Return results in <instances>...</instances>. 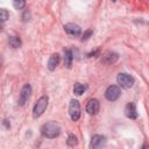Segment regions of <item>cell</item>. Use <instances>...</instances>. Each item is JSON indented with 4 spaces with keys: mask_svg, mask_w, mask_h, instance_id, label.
Returning <instances> with one entry per match:
<instances>
[{
    "mask_svg": "<svg viewBox=\"0 0 149 149\" xmlns=\"http://www.w3.org/2000/svg\"><path fill=\"white\" fill-rule=\"evenodd\" d=\"M41 134L47 139H56L61 134V126L56 121H48L41 127Z\"/></svg>",
    "mask_w": 149,
    "mask_h": 149,
    "instance_id": "1",
    "label": "cell"
},
{
    "mask_svg": "<svg viewBox=\"0 0 149 149\" xmlns=\"http://www.w3.org/2000/svg\"><path fill=\"white\" fill-rule=\"evenodd\" d=\"M48 101H49V98L47 95H42L37 100V102L35 104V106L33 108V118L37 119V118H40L44 113V111L48 107Z\"/></svg>",
    "mask_w": 149,
    "mask_h": 149,
    "instance_id": "2",
    "label": "cell"
},
{
    "mask_svg": "<svg viewBox=\"0 0 149 149\" xmlns=\"http://www.w3.org/2000/svg\"><path fill=\"white\" fill-rule=\"evenodd\" d=\"M116 81H118V84H119L121 87H123V88H130V87L135 84V79H134L130 74H128V73H126V72L119 73L118 77H116Z\"/></svg>",
    "mask_w": 149,
    "mask_h": 149,
    "instance_id": "3",
    "label": "cell"
},
{
    "mask_svg": "<svg viewBox=\"0 0 149 149\" xmlns=\"http://www.w3.org/2000/svg\"><path fill=\"white\" fill-rule=\"evenodd\" d=\"M69 114L72 121H77L80 118V105L79 101L76 99H72L69 105Z\"/></svg>",
    "mask_w": 149,
    "mask_h": 149,
    "instance_id": "4",
    "label": "cell"
},
{
    "mask_svg": "<svg viewBox=\"0 0 149 149\" xmlns=\"http://www.w3.org/2000/svg\"><path fill=\"white\" fill-rule=\"evenodd\" d=\"M121 94L120 88L116 85H109L105 91V98L108 101H115Z\"/></svg>",
    "mask_w": 149,
    "mask_h": 149,
    "instance_id": "5",
    "label": "cell"
},
{
    "mask_svg": "<svg viewBox=\"0 0 149 149\" xmlns=\"http://www.w3.org/2000/svg\"><path fill=\"white\" fill-rule=\"evenodd\" d=\"M30 94H31V86H30V84L27 83L21 88V92H20V95H19V105L23 106L29 100Z\"/></svg>",
    "mask_w": 149,
    "mask_h": 149,
    "instance_id": "6",
    "label": "cell"
},
{
    "mask_svg": "<svg viewBox=\"0 0 149 149\" xmlns=\"http://www.w3.org/2000/svg\"><path fill=\"white\" fill-rule=\"evenodd\" d=\"M100 109V104H99V100L95 99V98H92L87 101L86 104V112L88 114H97Z\"/></svg>",
    "mask_w": 149,
    "mask_h": 149,
    "instance_id": "7",
    "label": "cell"
},
{
    "mask_svg": "<svg viewBox=\"0 0 149 149\" xmlns=\"http://www.w3.org/2000/svg\"><path fill=\"white\" fill-rule=\"evenodd\" d=\"M63 28L69 35L74 36V37H77V36H79L81 34V28L76 23H66V24H64Z\"/></svg>",
    "mask_w": 149,
    "mask_h": 149,
    "instance_id": "8",
    "label": "cell"
},
{
    "mask_svg": "<svg viewBox=\"0 0 149 149\" xmlns=\"http://www.w3.org/2000/svg\"><path fill=\"white\" fill-rule=\"evenodd\" d=\"M125 115L128 118V119H136L139 116V113H137V109H136V106L134 102H128L125 107Z\"/></svg>",
    "mask_w": 149,
    "mask_h": 149,
    "instance_id": "9",
    "label": "cell"
},
{
    "mask_svg": "<svg viewBox=\"0 0 149 149\" xmlns=\"http://www.w3.org/2000/svg\"><path fill=\"white\" fill-rule=\"evenodd\" d=\"M91 148H102L106 146V137L102 136V135H93L92 139H91Z\"/></svg>",
    "mask_w": 149,
    "mask_h": 149,
    "instance_id": "10",
    "label": "cell"
},
{
    "mask_svg": "<svg viewBox=\"0 0 149 149\" xmlns=\"http://www.w3.org/2000/svg\"><path fill=\"white\" fill-rule=\"evenodd\" d=\"M119 59V55L116 52H113V51H107L102 55V58H101V62L105 63V64H114L116 61Z\"/></svg>",
    "mask_w": 149,
    "mask_h": 149,
    "instance_id": "11",
    "label": "cell"
},
{
    "mask_svg": "<svg viewBox=\"0 0 149 149\" xmlns=\"http://www.w3.org/2000/svg\"><path fill=\"white\" fill-rule=\"evenodd\" d=\"M59 64V55L58 54H52L51 56H50V58H49V61H48V69L50 70V71H54L56 68H57V65Z\"/></svg>",
    "mask_w": 149,
    "mask_h": 149,
    "instance_id": "12",
    "label": "cell"
},
{
    "mask_svg": "<svg viewBox=\"0 0 149 149\" xmlns=\"http://www.w3.org/2000/svg\"><path fill=\"white\" fill-rule=\"evenodd\" d=\"M72 62H73V54L71 49H66L64 50V63L68 68L72 66Z\"/></svg>",
    "mask_w": 149,
    "mask_h": 149,
    "instance_id": "13",
    "label": "cell"
},
{
    "mask_svg": "<svg viewBox=\"0 0 149 149\" xmlns=\"http://www.w3.org/2000/svg\"><path fill=\"white\" fill-rule=\"evenodd\" d=\"M86 85H84V84H81V83H76L74 84V86H73V93L76 94V95H81L85 91H86Z\"/></svg>",
    "mask_w": 149,
    "mask_h": 149,
    "instance_id": "14",
    "label": "cell"
},
{
    "mask_svg": "<svg viewBox=\"0 0 149 149\" xmlns=\"http://www.w3.org/2000/svg\"><path fill=\"white\" fill-rule=\"evenodd\" d=\"M8 43H9V45H10L12 48H14V49L21 47V40H20L19 36H9Z\"/></svg>",
    "mask_w": 149,
    "mask_h": 149,
    "instance_id": "15",
    "label": "cell"
},
{
    "mask_svg": "<svg viewBox=\"0 0 149 149\" xmlns=\"http://www.w3.org/2000/svg\"><path fill=\"white\" fill-rule=\"evenodd\" d=\"M66 143H68V146H70V147H74V146H77L78 141H77V137H76V135H73V134H70V135L68 136Z\"/></svg>",
    "mask_w": 149,
    "mask_h": 149,
    "instance_id": "16",
    "label": "cell"
},
{
    "mask_svg": "<svg viewBox=\"0 0 149 149\" xmlns=\"http://www.w3.org/2000/svg\"><path fill=\"white\" fill-rule=\"evenodd\" d=\"M15 9H22L26 6V0H12Z\"/></svg>",
    "mask_w": 149,
    "mask_h": 149,
    "instance_id": "17",
    "label": "cell"
},
{
    "mask_svg": "<svg viewBox=\"0 0 149 149\" xmlns=\"http://www.w3.org/2000/svg\"><path fill=\"white\" fill-rule=\"evenodd\" d=\"M8 17H9V13H8L5 8H2V9L0 10V19H1V21H2V22H5Z\"/></svg>",
    "mask_w": 149,
    "mask_h": 149,
    "instance_id": "18",
    "label": "cell"
},
{
    "mask_svg": "<svg viewBox=\"0 0 149 149\" xmlns=\"http://www.w3.org/2000/svg\"><path fill=\"white\" fill-rule=\"evenodd\" d=\"M93 34V30L92 29H87L85 33H84V35H83V38H81V41H86L91 35Z\"/></svg>",
    "mask_w": 149,
    "mask_h": 149,
    "instance_id": "19",
    "label": "cell"
},
{
    "mask_svg": "<svg viewBox=\"0 0 149 149\" xmlns=\"http://www.w3.org/2000/svg\"><path fill=\"white\" fill-rule=\"evenodd\" d=\"M29 17H30V14H29V12H28V10H26V12L23 13V15H22L23 21H28V20H29Z\"/></svg>",
    "mask_w": 149,
    "mask_h": 149,
    "instance_id": "20",
    "label": "cell"
},
{
    "mask_svg": "<svg viewBox=\"0 0 149 149\" xmlns=\"http://www.w3.org/2000/svg\"><path fill=\"white\" fill-rule=\"evenodd\" d=\"M3 125L6 126V128H9V127H10V125L8 123V120H6V119L3 120Z\"/></svg>",
    "mask_w": 149,
    "mask_h": 149,
    "instance_id": "21",
    "label": "cell"
},
{
    "mask_svg": "<svg viewBox=\"0 0 149 149\" xmlns=\"http://www.w3.org/2000/svg\"><path fill=\"white\" fill-rule=\"evenodd\" d=\"M112 1H113V2H115V1H116V0H112Z\"/></svg>",
    "mask_w": 149,
    "mask_h": 149,
    "instance_id": "22",
    "label": "cell"
}]
</instances>
